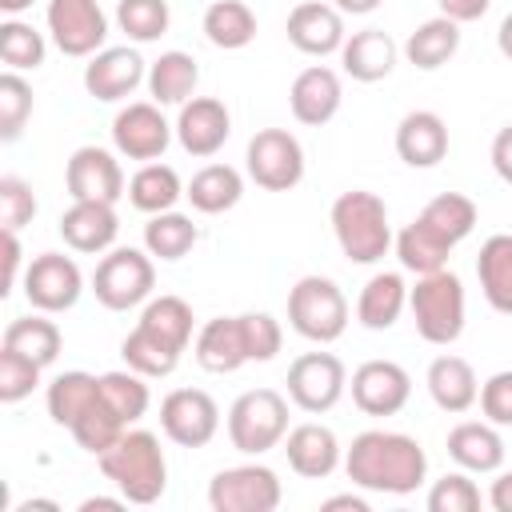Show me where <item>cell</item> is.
Here are the masks:
<instances>
[{
	"label": "cell",
	"mask_w": 512,
	"mask_h": 512,
	"mask_svg": "<svg viewBox=\"0 0 512 512\" xmlns=\"http://www.w3.org/2000/svg\"><path fill=\"white\" fill-rule=\"evenodd\" d=\"M344 472L356 488L364 492H384V496H408L424 484L428 476V456L416 436L408 432H388V428H368L360 432L348 452H344Z\"/></svg>",
	"instance_id": "obj_1"
},
{
	"label": "cell",
	"mask_w": 512,
	"mask_h": 512,
	"mask_svg": "<svg viewBox=\"0 0 512 512\" xmlns=\"http://www.w3.org/2000/svg\"><path fill=\"white\" fill-rule=\"evenodd\" d=\"M96 460H100V472L116 484V492L128 504H156L168 488V460L156 432L124 428L120 440Z\"/></svg>",
	"instance_id": "obj_2"
},
{
	"label": "cell",
	"mask_w": 512,
	"mask_h": 512,
	"mask_svg": "<svg viewBox=\"0 0 512 512\" xmlns=\"http://www.w3.org/2000/svg\"><path fill=\"white\" fill-rule=\"evenodd\" d=\"M332 236L352 264H376L392 248L388 204L368 188H348L332 200Z\"/></svg>",
	"instance_id": "obj_3"
},
{
	"label": "cell",
	"mask_w": 512,
	"mask_h": 512,
	"mask_svg": "<svg viewBox=\"0 0 512 512\" xmlns=\"http://www.w3.org/2000/svg\"><path fill=\"white\" fill-rule=\"evenodd\" d=\"M408 308L416 320L420 340L428 344H456L464 332V284L456 272L440 268L428 276H416V288H408Z\"/></svg>",
	"instance_id": "obj_4"
},
{
	"label": "cell",
	"mask_w": 512,
	"mask_h": 512,
	"mask_svg": "<svg viewBox=\"0 0 512 512\" xmlns=\"http://www.w3.org/2000/svg\"><path fill=\"white\" fill-rule=\"evenodd\" d=\"M288 324L312 344H332L348 328V296L328 276H300L288 288Z\"/></svg>",
	"instance_id": "obj_5"
},
{
	"label": "cell",
	"mask_w": 512,
	"mask_h": 512,
	"mask_svg": "<svg viewBox=\"0 0 512 512\" xmlns=\"http://www.w3.org/2000/svg\"><path fill=\"white\" fill-rule=\"evenodd\" d=\"M288 436V400L276 388H248L228 408V440L244 456H264Z\"/></svg>",
	"instance_id": "obj_6"
},
{
	"label": "cell",
	"mask_w": 512,
	"mask_h": 512,
	"mask_svg": "<svg viewBox=\"0 0 512 512\" xmlns=\"http://www.w3.org/2000/svg\"><path fill=\"white\" fill-rule=\"evenodd\" d=\"M156 288V264L152 252L144 248H108L92 272V296L108 312H128L152 300Z\"/></svg>",
	"instance_id": "obj_7"
},
{
	"label": "cell",
	"mask_w": 512,
	"mask_h": 512,
	"mask_svg": "<svg viewBox=\"0 0 512 512\" xmlns=\"http://www.w3.org/2000/svg\"><path fill=\"white\" fill-rule=\"evenodd\" d=\"M244 168L256 188L288 192L304 180V148L288 128H260L244 148Z\"/></svg>",
	"instance_id": "obj_8"
},
{
	"label": "cell",
	"mask_w": 512,
	"mask_h": 512,
	"mask_svg": "<svg viewBox=\"0 0 512 512\" xmlns=\"http://www.w3.org/2000/svg\"><path fill=\"white\" fill-rule=\"evenodd\" d=\"M280 476L268 464H236L220 468L208 484L212 512H276L280 508Z\"/></svg>",
	"instance_id": "obj_9"
},
{
	"label": "cell",
	"mask_w": 512,
	"mask_h": 512,
	"mask_svg": "<svg viewBox=\"0 0 512 512\" xmlns=\"http://www.w3.org/2000/svg\"><path fill=\"white\" fill-rule=\"evenodd\" d=\"M288 400L300 408V412H328L340 404L344 388H348V372L340 364V356L332 352H300L292 364H288Z\"/></svg>",
	"instance_id": "obj_10"
},
{
	"label": "cell",
	"mask_w": 512,
	"mask_h": 512,
	"mask_svg": "<svg viewBox=\"0 0 512 512\" xmlns=\"http://www.w3.org/2000/svg\"><path fill=\"white\" fill-rule=\"evenodd\" d=\"M176 136V124L164 120L156 100H132L112 116V148L128 160H160Z\"/></svg>",
	"instance_id": "obj_11"
},
{
	"label": "cell",
	"mask_w": 512,
	"mask_h": 512,
	"mask_svg": "<svg viewBox=\"0 0 512 512\" xmlns=\"http://www.w3.org/2000/svg\"><path fill=\"white\" fill-rule=\"evenodd\" d=\"M84 292V272L72 256L64 252H40L32 256V264L24 268V300L36 312H68Z\"/></svg>",
	"instance_id": "obj_12"
},
{
	"label": "cell",
	"mask_w": 512,
	"mask_h": 512,
	"mask_svg": "<svg viewBox=\"0 0 512 512\" xmlns=\"http://www.w3.org/2000/svg\"><path fill=\"white\" fill-rule=\"evenodd\" d=\"M48 36L64 56H96L108 40V16L100 0H48Z\"/></svg>",
	"instance_id": "obj_13"
},
{
	"label": "cell",
	"mask_w": 512,
	"mask_h": 512,
	"mask_svg": "<svg viewBox=\"0 0 512 512\" xmlns=\"http://www.w3.org/2000/svg\"><path fill=\"white\" fill-rule=\"evenodd\" d=\"M160 432L180 448H204L220 432V408L204 388H172L160 400Z\"/></svg>",
	"instance_id": "obj_14"
},
{
	"label": "cell",
	"mask_w": 512,
	"mask_h": 512,
	"mask_svg": "<svg viewBox=\"0 0 512 512\" xmlns=\"http://www.w3.org/2000/svg\"><path fill=\"white\" fill-rule=\"evenodd\" d=\"M64 184H68V196L72 200H104V204H116L128 192L124 168H120L116 152H108L100 144H84V148H76L68 156Z\"/></svg>",
	"instance_id": "obj_15"
},
{
	"label": "cell",
	"mask_w": 512,
	"mask_h": 512,
	"mask_svg": "<svg viewBox=\"0 0 512 512\" xmlns=\"http://www.w3.org/2000/svg\"><path fill=\"white\" fill-rule=\"evenodd\" d=\"M352 404L364 416H396L412 396V376L396 360H364L352 380Z\"/></svg>",
	"instance_id": "obj_16"
},
{
	"label": "cell",
	"mask_w": 512,
	"mask_h": 512,
	"mask_svg": "<svg viewBox=\"0 0 512 512\" xmlns=\"http://www.w3.org/2000/svg\"><path fill=\"white\" fill-rule=\"evenodd\" d=\"M148 80V64L136 48L120 44V48H100L96 56H88L84 64V92L92 100L116 104L124 96H132L140 84Z\"/></svg>",
	"instance_id": "obj_17"
},
{
	"label": "cell",
	"mask_w": 512,
	"mask_h": 512,
	"mask_svg": "<svg viewBox=\"0 0 512 512\" xmlns=\"http://www.w3.org/2000/svg\"><path fill=\"white\" fill-rule=\"evenodd\" d=\"M232 136V112L224 108V100L216 96H192L188 104H180L176 116V140L188 156L208 160L216 156Z\"/></svg>",
	"instance_id": "obj_18"
},
{
	"label": "cell",
	"mask_w": 512,
	"mask_h": 512,
	"mask_svg": "<svg viewBox=\"0 0 512 512\" xmlns=\"http://www.w3.org/2000/svg\"><path fill=\"white\" fill-rule=\"evenodd\" d=\"M288 44L304 56H332L344 48L348 32H344V12L336 4H320V0H304L288 12Z\"/></svg>",
	"instance_id": "obj_19"
},
{
	"label": "cell",
	"mask_w": 512,
	"mask_h": 512,
	"mask_svg": "<svg viewBox=\"0 0 512 512\" xmlns=\"http://www.w3.org/2000/svg\"><path fill=\"white\" fill-rule=\"evenodd\" d=\"M284 456H288V468L296 476H304V480H328L340 468V460H344L336 432L328 424H316V420L288 428Z\"/></svg>",
	"instance_id": "obj_20"
},
{
	"label": "cell",
	"mask_w": 512,
	"mask_h": 512,
	"mask_svg": "<svg viewBox=\"0 0 512 512\" xmlns=\"http://www.w3.org/2000/svg\"><path fill=\"white\" fill-rule=\"evenodd\" d=\"M116 232H120L116 204H104V200H72V208L60 216L64 244L72 252H84V256L108 252L116 244Z\"/></svg>",
	"instance_id": "obj_21"
},
{
	"label": "cell",
	"mask_w": 512,
	"mask_h": 512,
	"mask_svg": "<svg viewBox=\"0 0 512 512\" xmlns=\"http://www.w3.org/2000/svg\"><path fill=\"white\" fill-rule=\"evenodd\" d=\"M340 100H344V88H340V76L328 68V64H312L304 68L292 88H288V108L300 124L308 128H320L328 124L336 112H340Z\"/></svg>",
	"instance_id": "obj_22"
},
{
	"label": "cell",
	"mask_w": 512,
	"mask_h": 512,
	"mask_svg": "<svg viewBox=\"0 0 512 512\" xmlns=\"http://www.w3.org/2000/svg\"><path fill=\"white\" fill-rule=\"evenodd\" d=\"M192 356L204 372L228 376L236 368L248 364V348H244V332H240V316H212L196 328L192 340Z\"/></svg>",
	"instance_id": "obj_23"
},
{
	"label": "cell",
	"mask_w": 512,
	"mask_h": 512,
	"mask_svg": "<svg viewBox=\"0 0 512 512\" xmlns=\"http://www.w3.org/2000/svg\"><path fill=\"white\" fill-rule=\"evenodd\" d=\"M396 156L408 168H436L448 156V124L428 108L408 112L396 124Z\"/></svg>",
	"instance_id": "obj_24"
},
{
	"label": "cell",
	"mask_w": 512,
	"mask_h": 512,
	"mask_svg": "<svg viewBox=\"0 0 512 512\" xmlns=\"http://www.w3.org/2000/svg\"><path fill=\"white\" fill-rule=\"evenodd\" d=\"M396 40L384 32V28H360L344 40L340 48V64H344V76L360 80V84H376L384 80L392 68H396Z\"/></svg>",
	"instance_id": "obj_25"
},
{
	"label": "cell",
	"mask_w": 512,
	"mask_h": 512,
	"mask_svg": "<svg viewBox=\"0 0 512 512\" xmlns=\"http://www.w3.org/2000/svg\"><path fill=\"white\" fill-rule=\"evenodd\" d=\"M424 384H428L432 404H436L440 412H452V416L468 412V408L476 404V396H480V380H476L472 364H468L464 356H448V352L428 364Z\"/></svg>",
	"instance_id": "obj_26"
},
{
	"label": "cell",
	"mask_w": 512,
	"mask_h": 512,
	"mask_svg": "<svg viewBox=\"0 0 512 512\" xmlns=\"http://www.w3.org/2000/svg\"><path fill=\"white\" fill-rule=\"evenodd\" d=\"M444 448L464 472H496L504 464V440L488 420H460L448 432Z\"/></svg>",
	"instance_id": "obj_27"
},
{
	"label": "cell",
	"mask_w": 512,
	"mask_h": 512,
	"mask_svg": "<svg viewBox=\"0 0 512 512\" xmlns=\"http://www.w3.org/2000/svg\"><path fill=\"white\" fill-rule=\"evenodd\" d=\"M404 308H408V284H404L400 272H376V276H368V284L356 296V320L368 332L392 328Z\"/></svg>",
	"instance_id": "obj_28"
},
{
	"label": "cell",
	"mask_w": 512,
	"mask_h": 512,
	"mask_svg": "<svg viewBox=\"0 0 512 512\" xmlns=\"http://www.w3.org/2000/svg\"><path fill=\"white\" fill-rule=\"evenodd\" d=\"M144 84H148V92H152V100L160 108H180V104L192 100V92L200 84V68H196V60L188 52L172 48V52H160L148 64V80Z\"/></svg>",
	"instance_id": "obj_29"
},
{
	"label": "cell",
	"mask_w": 512,
	"mask_h": 512,
	"mask_svg": "<svg viewBox=\"0 0 512 512\" xmlns=\"http://www.w3.org/2000/svg\"><path fill=\"white\" fill-rule=\"evenodd\" d=\"M476 280H480V292L484 300L512 316V232H496L480 244V256H476Z\"/></svg>",
	"instance_id": "obj_30"
},
{
	"label": "cell",
	"mask_w": 512,
	"mask_h": 512,
	"mask_svg": "<svg viewBox=\"0 0 512 512\" xmlns=\"http://www.w3.org/2000/svg\"><path fill=\"white\" fill-rule=\"evenodd\" d=\"M184 196L196 212L204 216H220L228 208L240 204L244 196V176L232 168V164H204L188 184H184Z\"/></svg>",
	"instance_id": "obj_31"
},
{
	"label": "cell",
	"mask_w": 512,
	"mask_h": 512,
	"mask_svg": "<svg viewBox=\"0 0 512 512\" xmlns=\"http://www.w3.org/2000/svg\"><path fill=\"white\" fill-rule=\"evenodd\" d=\"M184 196V184H180V172L172 164H160V160H148L132 172L128 180V204L144 216H156V212H168L176 208V200Z\"/></svg>",
	"instance_id": "obj_32"
},
{
	"label": "cell",
	"mask_w": 512,
	"mask_h": 512,
	"mask_svg": "<svg viewBox=\"0 0 512 512\" xmlns=\"http://www.w3.org/2000/svg\"><path fill=\"white\" fill-rule=\"evenodd\" d=\"M456 48H460V24L448 16H432V20L416 24L404 40V56L420 72H436L440 64H448L456 56Z\"/></svg>",
	"instance_id": "obj_33"
},
{
	"label": "cell",
	"mask_w": 512,
	"mask_h": 512,
	"mask_svg": "<svg viewBox=\"0 0 512 512\" xmlns=\"http://www.w3.org/2000/svg\"><path fill=\"white\" fill-rule=\"evenodd\" d=\"M200 28H204L212 48L236 52V48H248L256 40V12L244 0H212L204 8Z\"/></svg>",
	"instance_id": "obj_34"
},
{
	"label": "cell",
	"mask_w": 512,
	"mask_h": 512,
	"mask_svg": "<svg viewBox=\"0 0 512 512\" xmlns=\"http://www.w3.org/2000/svg\"><path fill=\"white\" fill-rule=\"evenodd\" d=\"M4 348L36 360L40 368H48L60 348H64V336L56 328V320H48V312H32V316H16L8 328H4Z\"/></svg>",
	"instance_id": "obj_35"
},
{
	"label": "cell",
	"mask_w": 512,
	"mask_h": 512,
	"mask_svg": "<svg viewBox=\"0 0 512 512\" xmlns=\"http://www.w3.org/2000/svg\"><path fill=\"white\" fill-rule=\"evenodd\" d=\"M96 396H100V376L76 368V372H60V376L48 384L44 404H48V416H52L60 428H72V424L96 404Z\"/></svg>",
	"instance_id": "obj_36"
},
{
	"label": "cell",
	"mask_w": 512,
	"mask_h": 512,
	"mask_svg": "<svg viewBox=\"0 0 512 512\" xmlns=\"http://www.w3.org/2000/svg\"><path fill=\"white\" fill-rule=\"evenodd\" d=\"M476 204L464 196V192H440V196H432L424 208H420V224L424 228H432L448 248H456L460 240H468L472 236V228H476Z\"/></svg>",
	"instance_id": "obj_37"
},
{
	"label": "cell",
	"mask_w": 512,
	"mask_h": 512,
	"mask_svg": "<svg viewBox=\"0 0 512 512\" xmlns=\"http://www.w3.org/2000/svg\"><path fill=\"white\" fill-rule=\"evenodd\" d=\"M120 356H124V368H132V372L156 380V376H172L184 352H180L176 344H168L164 336L148 332L144 324H136V328L120 340Z\"/></svg>",
	"instance_id": "obj_38"
},
{
	"label": "cell",
	"mask_w": 512,
	"mask_h": 512,
	"mask_svg": "<svg viewBox=\"0 0 512 512\" xmlns=\"http://www.w3.org/2000/svg\"><path fill=\"white\" fill-rule=\"evenodd\" d=\"M200 240V228L192 224V216L168 208L148 216L144 224V248L152 252V260H184Z\"/></svg>",
	"instance_id": "obj_39"
},
{
	"label": "cell",
	"mask_w": 512,
	"mask_h": 512,
	"mask_svg": "<svg viewBox=\"0 0 512 512\" xmlns=\"http://www.w3.org/2000/svg\"><path fill=\"white\" fill-rule=\"evenodd\" d=\"M392 244H396V256H400V268H404V272L428 276V272L448 268V252H452V248H448L432 228H424L420 220L404 224Z\"/></svg>",
	"instance_id": "obj_40"
},
{
	"label": "cell",
	"mask_w": 512,
	"mask_h": 512,
	"mask_svg": "<svg viewBox=\"0 0 512 512\" xmlns=\"http://www.w3.org/2000/svg\"><path fill=\"white\" fill-rule=\"evenodd\" d=\"M136 324H144L148 332H156V336H164L168 344H176L180 352L192 344V328H196V316H192V304L188 300H180V296H152L148 304H144V312H140V320Z\"/></svg>",
	"instance_id": "obj_41"
},
{
	"label": "cell",
	"mask_w": 512,
	"mask_h": 512,
	"mask_svg": "<svg viewBox=\"0 0 512 512\" xmlns=\"http://www.w3.org/2000/svg\"><path fill=\"white\" fill-rule=\"evenodd\" d=\"M100 396H104V404H108L128 428H132V424L148 412V404H152L148 376H140V372H132V368L104 372V376H100Z\"/></svg>",
	"instance_id": "obj_42"
},
{
	"label": "cell",
	"mask_w": 512,
	"mask_h": 512,
	"mask_svg": "<svg viewBox=\"0 0 512 512\" xmlns=\"http://www.w3.org/2000/svg\"><path fill=\"white\" fill-rule=\"evenodd\" d=\"M44 56H48L44 32H36L32 24H24L16 16H8L0 24V60H4V68H12V72H28L32 68L36 72L44 64Z\"/></svg>",
	"instance_id": "obj_43"
},
{
	"label": "cell",
	"mask_w": 512,
	"mask_h": 512,
	"mask_svg": "<svg viewBox=\"0 0 512 512\" xmlns=\"http://www.w3.org/2000/svg\"><path fill=\"white\" fill-rule=\"evenodd\" d=\"M116 24L132 44H152L168 32V0H116Z\"/></svg>",
	"instance_id": "obj_44"
},
{
	"label": "cell",
	"mask_w": 512,
	"mask_h": 512,
	"mask_svg": "<svg viewBox=\"0 0 512 512\" xmlns=\"http://www.w3.org/2000/svg\"><path fill=\"white\" fill-rule=\"evenodd\" d=\"M128 424L104 404V396H96V404L68 428L72 432V440L84 448V452H92V456H100V452H108L116 440H120V432H124Z\"/></svg>",
	"instance_id": "obj_45"
},
{
	"label": "cell",
	"mask_w": 512,
	"mask_h": 512,
	"mask_svg": "<svg viewBox=\"0 0 512 512\" xmlns=\"http://www.w3.org/2000/svg\"><path fill=\"white\" fill-rule=\"evenodd\" d=\"M28 116H32V84L20 72L4 68V76H0V140L12 144L24 132Z\"/></svg>",
	"instance_id": "obj_46"
},
{
	"label": "cell",
	"mask_w": 512,
	"mask_h": 512,
	"mask_svg": "<svg viewBox=\"0 0 512 512\" xmlns=\"http://www.w3.org/2000/svg\"><path fill=\"white\" fill-rule=\"evenodd\" d=\"M240 332H244L248 364H268L284 344V328L272 312H240Z\"/></svg>",
	"instance_id": "obj_47"
},
{
	"label": "cell",
	"mask_w": 512,
	"mask_h": 512,
	"mask_svg": "<svg viewBox=\"0 0 512 512\" xmlns=\"http://www.w3.org/2000/svg\"><path fill=\"white\" fill-rule=\"evenodd\" d=\"M40 364L0 344V404H20L40 384Z\"/></svg>",
	"instance_id": "obj_48"
},
{
	"label": "cell",
	"mask_w": 512,
	"mask_h": 512,
	"mask_svg": "<svg viewBox=\"0 0 512 512\" xmlns=\"http://www.w3.org/2000/svg\"><path fill=\"white\" fill-rule=\"evenodd\" d=\"M476 508H480V488H476V480H468L464 468L432 480L428 512H476Z\"/></svg>",
	"instance_id": "obj_49"
},
{
	"label": "cell",
	"mask_w": 512,
	"mask_h": 512,
	"mask_svg": "<svg viewBox=\"0 0 512 512\" xmlns=\"http://www.w3.org/2000/svg\"><path fill=\"white\" fill-rule=\"evenodd\" d=\"M36 216V192L20 176H0V224L4 232H20Z\"/></svg>",
	"instance_id": "obj_50"
},
{
	"label": "cell",
	"mask_w": 512,
	"mask_h": 512,
	"mask_svg": "<svg viewBox=\"0 0 512 512\" xmlns=\"http://www.w3.org/2000/svg\"><path fill=\"white\" fill-rule=\"evenodd\" d=\"M480 412L488 424L496 428H512V372H492L484 384H480V396H476Z\"/></svg>",
	"instance_id": "obj_51"
},
{
	"label": "cell",
	"mask_w": 512,
	"mask_h": 512,
	"mask_svg": "<svg viewBox=\"0 0 512 512\" xmlns=\"http://www.w3.org/2000/svg\"><path fill=\"white\" fill-rule=\"evenodd\" d=\"M492 168H496V176L504 180V184H512V124H504L496 136H492Z\"/></svg>",
	"instance_id": "obj_52"
},
{
	"label": "cell",
	"mask_w": 512,
	"mask_h": 512,
	"mask_svg": "<svg viewBox=\"0 0 512 512\" xmlns=\"http://www.w3.org/2000/svg\"><path fill=\"white\" fill-rule=\"evenodd\" d=\"M436 8H440V16H448L456 24H472L492 8V0H436Z\"/></svg>",
	"instance_id": "obj_53"
},
{
	"label": "cell",
	"mask_w": 512,
	"mask_h": 512,
	"mask_svg": "<svg viewBox=\"0 0 512 512\" xmlns=\"http://www.w3.org/2000/svg\"><path fill=\"white\" fill-rule=\"evenodd\" d=\"M20 264H24V248H20V236L16 232H4V296L16 288L20 280Z\"/></svg>",
	"instance_id": "obj_54"
},
{
	"label": "cell",
	"mask_w": 512,
	"mask_h": 512,
	"mask_svg": "<svg viewBox=\"0 0 512 512\" xmlns=\"http://www.w3.org/2000/svg\"><path fill=\"white\" fill-rule=\"evenodd\" d=\"M488 504H492L496 512H512V468L500 472V476L492 480V488H488Z\"/></svg>",
	"instance_id": "obj_55"
},
{
	"label": "cell",
	"mask_w": 512,
	"mask_h": 512,
	"mask_svg": "<svg viewBox=\"0 0 512 512\" xmlns=\"http://www.w3.org/2000/svg\"><path fill=\"white\" fill-rule=\"evenodd\" d=\"M324 512H336V508H352V512H368V500L364 496H352V492H344V496H328L324 504H320Z\"/></svg>",
	"instance_id": "obj_56"
},
{
	"label": "cell",
	"mask_w": 512,
	"mask_h": 512,
	"mask_svg": "<svg viewBox=\"0 0 512 512\" xmlns=\"http://www.w3.org/2000/svg\"><path fill=\"white\" fill-rule=\"evenodd\" d=\"M384 0H336V8L344 12V16H368V12H376Z\"/></svg>",
	"instance_id": "obj_57"
},
{
	"label": "cell",
	"mask_w": 512,
	"mask_h": 512,
	"mask_svg": "<svg viewBox=\"0 0 512 512\" xmlns=\"http://www.w3.org/2000/svg\"><path fill=\"white\" fill-rule=\"evenodd\" d=\"M496 48H500V56L504 60H512V12L500 20V28H496Z\"/></svg>",
	"instance_id": "obj_58"
},
{
	"label": "cell",
	"mask_w": 512,
	"mask_h": 512,
	"mask_svg": "<svg viewBox=\"0 0 512 512\" xmlns=\"http://www.w3.org/2000/svg\"><path fill=\"white\" fill-rule=\"evenodd\" d=\"M124 504H128L124 496H116V500H108V496H92V500L80 504V512H92V508H124Z\"/></svg>",
	"instance_id": "obj_59"
},
{
	"label": "cell",
	"mask_w": 512,
	"mask_h": 512,
	"mask_svg": "<svg viewBox=\"0 0 512 512\" xmlns=\"http://www.w3.org/2000/svg\"><path fill=\"white\" fill-rule=\"evenodd\" d=\"M24 8H32V0H0V12H8V16H20Z\"/></svg>",
	"instance_id": "obj_60"
}]
</instances>
